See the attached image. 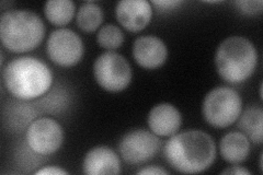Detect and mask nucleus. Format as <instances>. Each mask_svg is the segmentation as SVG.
Segmentation results:
<instances>
[{"label": "nucleus", "mask_w": 263, "mask_h": 175, "mask_svg": "<svg viewBox=\"0 0 263 175\" xmlns=\"http://www.w3.org/2000/svg\"><path fill=\"white\" fill-rule=\"evenodd\" d=\"M164 158L178 172L196 174L208 170L216 158L214 139L200 129L172 135L164 146Z\"/></svg>", "instance_id": "1"}, {"label": "nucleus", "mask_w": 263, "mask_h": 175, "mask_svg": "<svg viewBox=\"0 0 263 175\" xmlns=\"http://www.w3.org/2000/svg\"><path fill=\"white\" fill-rule=\"evenodd\" d=\"M52 82V72L47 65L34 57H18L4 69V83L7 90L24 101L46 93Z\"/></svg>", "instance_id": "2"}, {"label": "nucleus", "mask_w": 263, "mask_h": 175, "mask_svg": "<svg viewBox=\"0 0 263 175\" xmlns=\"http://www.w3.org/2000/svg\"><path fill=\"white\" fill-rule=\"evenodd\" d=\"M45 26L37 14L27 10L3 13L0 19V38L3 45L14 53L30 52L44 38Z\"/></svg>", "instance_id": "3"}, {"label": "nucleus", "mask_w": 263, "mask_h": 175, "mask_svg": "<svg viewBox=\"0 0 263 175\" xmlns=\"http://www.w3.org/2000/svg\"><path fill=\"white\" fill-rule=\"evenodd\" d=\"M258 53L251 42L242 36H230L219 44L215 65L219 76L229 83H241L257 67Z\"/></svg>", "instance_id": "4"}, {"label": "nucleus", "mask_w": 263, "mask_h": 175, "mask_svg": "<svg viewBox=\"0 0 263 175\" xmlns=\"http://www.w3.org/2000/svg\"><path fill=\"white\" fill-rule=\"evenodd\" d=\"M242 101L239 93L232 88L217 87L206 94L203 102L204 119L213 127L225 128L240 116Z\"/></svg>", "instance_id": "5"}, {"label": "nucleus", "mask_w": 263, "mask_h": 175, "mask_svg": "<svg viewBox=\"0 0 263 175\" xmlns=\"http://www.w3.org/2000/svg\"><path fill=\"white\" fill-rule=\"evenodd\" d=\"M93 74L101 88L110 92H120L130 83L132 68L122 55L108 52L96 60Z\"/></svg>", "instance_id": "6"}, {"label": "nucleus", "mask_w": 263, "mask_h": 175, "mask_svg": "<svg viewBox=\"0 0 263 175\" xmlns=\"http://www.w3.org/2000/svg\"><path fill=\"white\" fill-rule=\"evenodd\" d=\"M160 146L161 141L157 135L146 129H135L123 136L119 151L126 163L138 165L152 160Z\"/></svg>", "instance_id": "7"}, {"label": "nucleus", "mask_w": 263, "mask_h": 175, "mask_svg": "<svg viewBox=\"0 0 263 175\" xmlns=\"http://www.w3.org/2000/svg\"><path fill=\"white\" fill-rule=\"evenodd\" d=\"M47 54L51 61L62 67L77 65L84 55L80 36L69 29H59L47 40Z\"/></svg>", "instance_id": "8"}, {"label": "nucleus", "mask_w": 263, "mask_h": 175, "mask_svg": "<svg viewBox=\"0 0 263 175\" xmlns=\"http://www.w3.org/2000/svg\"><path fill=\"white\" fill-rule=\"evenodd\" d=\"M64 130L52 119H40L33 122L27 130V143L39 154L55 153L63 144Z\"/></svg>", "instance_id": "9"}, {"label": "nucleus", "mask_w": 263, "mask_h": 175, "mask_svg": "<svg viewBox=\"0 0 263 175\" xmlns=\"http://www.w3.org/2000/svg\"><path fill=\"white\" fill-rule=\"evenodd\" d=\"M117 19L129 32L144 30L152 20V5L146 0H122L117 5Z\"/></svg>", "instance_id": "10"}, {"label": "nucleus", "mask_w": 263, "mask_h": 175, "mask_svg": "<svg viewBox=\"0 0 263 175\" xmlns=\"http://www.w3.org/2000/svg\"><path fill=\"white\" fill-rule=\"evenodd\" d=\"M133 55L141 67L156 69L166 62L168 49L163 41L157 36H141L134 42Z\"/></svg>", "instance_id": "11"}, {"label": "nucleus", "mask_w": 263, "mask_h": 175, "mask_svg": "<svg viewBox=\"0 0 263 175\" xmlns=\"http://www.w3.org/2000/svg\"><path fill=\"white\" fill-rule=\"evenodd\" d=\"M182 118L178 108L170 103L154 106L148 114V125L155 135L167 137L175 135L181 126Z\"/></svg>", "instance_id": "12"}, {"label": "nucleus", "mask_w": 263, "mask_h": 175, "mask_svg": "<svg viewBox=\"0 0 263 175\" xmlns=\"http://www.w3.org/2000/svg\"><path fill=\"white\" fill-rule=\"evenodd\" d=\"M82 169L88 175H115L121 171V163L119 155L111 148L98 146L86 154Z\"/></svg>", "instance_id": "13"}, {"label": "nucleus", "mask_w": 263, "mask_h": 175, "mask_svg": "<svg viewBox=\"0 0 263 175\" xmlns=\"http://www.w3.org/2000/svg\"><path fill=\"white\" fill-rule=\"evenodd\" d=\"M220 154L229 163L238 164L245 161L250 153L249 139L242 132H228L220 140Z\"/></svg>", "instance_id": "14"}, {"label": "nucleus", "mask_w": 263, "mask_h": 175, "mask_svg": "<svg viewBox=\"0 0 263 175\" xmlns=\"http://www.w3.org/2000/svg\"><path fill=\"white\" fill-rule=\"evenodd\" d=\"M242 134L249 137L254 144L261 145L263 141V111L259 106H250L241 114L238 123Z\"/></svg>", "instance_id": "15"}, {"label": "nucleus", "mask_w": 263, "mask_h": 175, "mask_svg": "<svg viewBox=\"0 0 263 175\" xmlns=\"http://www.w3.org/2000/svg\"><path fill=\"white\" fill-rule=\"evenodd\" d=\"M75 9V4L71 0H49L45 4L44 11L49 22L63 27L72 20Z\"/></svg>", "instance_id": "16"}, {"label": "nucleus", "mask_w": 263, "mask_h": 175, "mask_svg": "<svg viewBox=\"0 0 263 175\" xmlns=\"http://www.w3.org/2000/svg\"><path fill=\"white\" fill-rule=\"evenodd\" d=\"M103 12L95 3H85L79 8L77 13V24L84 32H93L101 26Z\"/></svg>", "instance_id": "17"}, {"label": "nucleus", "mask_w": 263, "mask_h": 175, "mask_svg": "<svg viewBox=\"0 0 263 175\" xmlns=\"http://www.w3.org/2000/svg\"><path fill=\"white\" fill-rule=\"evenodd\" d=\"M97 41L98 44L102 48L112 51V49L119 48L123 44V42H124V34H123L121 29L114 26V24H105L98 32Z\"/></svg>", "instance_id": "18"}, {"label": "nucleus", "mask_w": 263, "mask_h": 175, "mask_svg": "<svg viewBox=\"0 0 263 175\" xmlns=\"http://www.w3.org/2000/svg\"><path fill=\"white\" fill-rule=\"evenodd\" d=\"M235 5L238 7L241 13L247 15H257L262 12L263 3L261 0H242V2H236Z\"/></svg>", "instance_id": "19"}, {"label": "nucleus", "mask_w": 263, "mask_h": 175, "mask_svg": "<svg viewBox=\"0 0 263 175\" xmlns=\"http://www.w3.org/2000/svg\"><path fill=\"white\" fill-rule=\"evenodd\" d=\"M153 5L160 8L162 10H169L177 8L179 5H181V2H179V0H158V2L157 0H154Z\"/></svg>", "instance_id": "20"}, {"label": "nucleus", "mask_w": 263, "mask_h": 175, "mask_svg": "<svg viewBox=\"0 0 263 175\" xmlns=\"http://www.w3.org/2000/svg\"><path fill=\"white\" fill-rule=\"evenodd\" d=\"M37 175H62V174H68L65 170L59 168V166H46V168L41 169L35 172Z\"/></svg>", "instance_id": "21"}, {"label": "nucleus", "mask_w": 263, "mask_h": 175, "mask_svg": "<svg viewBox=\"0 0 263 175\" xmlns=\"http://www.w3.org/2000/svg\"><path fill=\"white\" fill-rule=\"evenodd\" d=\"M138 175H166L168 174V172L166 170H163L161 168H158V166H155V165H152V166H148V168H145V169H142L139 170L137 172Z\"/></svg>", "instance_id": "22"}, {"label": "nucleus", "mask_w": 263, "mask_h": 175, "mask_svg": "<svg viewBox=\"0 0 263 175\" xmlns=\"http://www.w3.org/2000/svg\"><path fill=\"white\" fill-rule=\"evenodd\" d=\"M221 174H237V175H250L251 173L242 168V166H232L230 169H226L224 170L223 172H221Z\"/></svg>", "instance_id": "23"}]
</instances>
